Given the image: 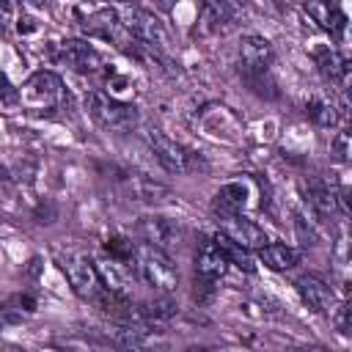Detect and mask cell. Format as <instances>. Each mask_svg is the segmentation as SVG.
<instances>
[{"label":"cell","mask_w":352,"mask_h":352,"mask_svg":"<svg viewBox=\"0 0 352 352\" xmlns=\"http://www.w3.org/2000/svg\"><path fill=\"white\" fill-rule=\"evenodd\" d=\"M294 286H297L302 302H305L311 311L324 314V316L333 314V308H336V294H333V289H330L322 278H316V275H302V278L294 280Z\"/></svg>","instance_id":"obj_10"},{"label":"cell","mask_w":352,"mask_h":352,"mask_svg":"<svg viewBox=\"0 0 352 352\" xmlns=\"http://www.w3.org/2000/svg\"><path fill=\"white\" fill-rule=\"evenodd\" d=\"M58 60L77 72H94L102 66V55L82 38H69V41L58 44Z\"/></svg>","instance_id":"obj_12"},{"label":"cell","mask_w":352,"mask_h":352,"mask_svg":"<svg viewBox=\"0 0 352 352\" xmlns=\"http://www.w3.org/2000/svg\"><path fill=\"white\" fill-rule=\"evenodd\" d=\"M333 314H336V327H338V333H349V305L344 302V305H338V308H333Z\"/></svg>","instance_id":"obj_26"},{"label":"cell","mask_w":352,"mask_h":352,"mask_svg":"<svg viewBox=\"0 0 352 352\" xmlns=\"http://www.w3.org/2000/svg\"><path fill=\"white\" fill-rule=\"evenodd\" d=\"M85 110L107 132H129L138 124V107L124 99H113L104 91H88Z\"/></svg>","instance_id":"obj_2"},{"label":"cell","mask_w":352,"mask_h":352,"mask_svg":"<svg viewBox=\"0 0 352 352\" xmlns=\"http://www.w3.org/2000/svg\"><path fill=\"white\" fill-rule=\"evenodd\" d=\"M129 264L135 267L138 278H140L148 289H154V292H160V294H170V292L179 286V270H176L173 258H170L165 250H160V248H154V245H148V242L135 245Z\"/></svg>","instance_id":"obj_1"},{"label":"cell","mask_w":352,"mask_h":352,"mask_svg":"<svg viewBox=\"0 0 352 352\" xmlns=\"http://www.w3.org/2000/svg\"><path fill=\"white\" fill-rule=\"evenodd\" d=\"M126 187H129V192L138 201H146V204H160V201L170 198V190L168 187H162V184H157V182H151L146 176H138V173H132L126 179Z\"/></svg>","instance_id":"obj_20"},{"label":"cell","mask_w":352,"mask_h":352,"mask_svg":"<svg viewBox=\"0 0 352 352\" xmlns=\"http://www.w3.org/2000/svg\"><path fill=\"white\" fill-rule=\"evenodd\" d=\"M192 297L198 305H206L212 297H214V280H206L201 275H195V289H192Z\"/></svg>","instance_id":"obj_25"},{"label":"cell","mask_w":352,"mask_h":352,"mask_svg":"<svg viewBox=\"0 0 352 352\" xmlns=\"http://www.w3.org/2000/svg\"><path fill=\"white\" fill-rule=\"evenodd\" d=\"M305 11H308V16H311L322 30H327L330 36H341L344 28H346L344 11H341L336 3H330V0H308V3H305Z\"/></svg>","instance_id":"obj_15"},{"label":"cell","mask_w":352,"mask_h":352,"mask_svg":"<svg viewBox=\"0 0 352 352\" xmlns=\"http://www.w3.org/2000/svg\"><path fill=\"white\" fill-rule=\"evenodd\" d=\"M16 319H19L16 314H11L8 308H0V330H3V327H6L8 322H16Z\"/></svg>","instance_id":"obj_29"},{"label":"cell","mask_w":352,"mask_h":352,"mask_svg":"<svg viewBox=\"0 0 352 352\" xmlns=\"http://www.w3.org/2000/svg\"><path fill=\"white\" fill-rule=\"evenodd\" d=\"M85 25H88V30H91V33H99V36L110 38V36H116V30L121 28V19H118V14H116V11L104 8V11L91 14Z\"/></svg>","instance_id":"obj_23"},{"label":"cell","mask_w":352,"mask_h":352,"mask_svg":"<svg viewBox=\"0 0 352 352\" xmlns=\"http://www.w3.org/2000/svg\"><path fill=\"white\" fill-rule=\"evenodd\" d=\"M138 236L160 250L168 253V248H179L182 239H184V228L170 220V217H162V214H146L138 220Z\"/></svg>","instance_id":"obj_5"},{"label":"cell","mask_w":352,"mask_h":352,"mask_svg":"<svg viewBox=\"0 0 352 352\" xmlns=\"http://www.w3.org/2000/svg\"><path fill=\"white\" fill-rule=\"evenodd\" d=\"M275 60V50L264 36H245L239 44V66L242 74H261L270 72V63Z\"/></svg>","instance_id":"obj_9"},{"label":"cell","mask_w":352,"mask_h":352,"mask_svg":"<svg viewBox=\"0 0 352 352\" xmlns=\"http://www.w3.org/2000/svg\"><path fill=\"white\" fill-rule=\"evenodd\" d=\"M236 16L234 0H201L198 11V36H217L223 33Z\"/></svg>","instance_id":"obj_8"},{"label":"cell","mask_w":352,"mask_h":352,"mask_svg":"<svg viewBox=\"0 0 352 352\" xmlns=\"http://www.w3.org/2000/svg\"><path fill=\"white\" fill-rule=\"evenodd\" d=\"M305 113H308V116H311V121H314V124H319V126H336V124H338L336 104H333V102H327V99H319V96L308 99V102H305Z\"/></svg>","instance_id":"obj_22"},{"label":"cell","mask_w":352,"mask_h":352,"mask_svg":"<svg viewBox=\"0 0 352 352\" xmlns=\"http://www.w3.org/2000/svg\"><path fill=\"white\" fill-rule=\"evenodd\" d=\"M96 272H99V280H102V289L113 292V294H121V297H129L132 292V278L129 272L124 270V261L118 258H96Z\"/></svg>","instance_id":"obj_14"},{"label":"cell","mask_w":352,"mask_h":352,"mask_svg":"<svg viewBox=\"0 0 352 352\" xmlns=\"http://www.w3.org/2000/svg\"><path fill=\"white\" fill-rule=\"evenodd\" d=\"M16 28H19V33H25V36H28V33H36V30H38L36 19H30V16H19V25H16Z\"/></svg>","instance_id":"obj_28"},{"label":"cell","mask_w":352,"mask_h":352,"mask_svg":"<svg viewBox=\"0 0 352 352\" xmlns=\"http://www.w3.org/2000/svg\"><path fill=\"white\" fill-rule=\"evenodd\" d=\"M308 201H311L314 212L322 214V217H333V214L338 212V198H336V190H330V187L314 184V187L308 190Z\"/></svg>","instance_id":"obj_21"},{"label":"cell","mask_w":352,"mask_h":352,"mask_svg":"<svg viewBox=\"0 0 352 352\" xmlns=\"http://www.w3.org/2000/svg\"><path fill=\"white\" fill-rule=\"evenodd\" d=\"M228 267L231 264L226 261V256L220 253V248L212 242V236L198 242V248H195V275L217 283L228 272Z\"/></svg>","instance_id":"obj_13"},{"label":"cell","mask_w":352,"mask_h":352,"mask_svg":"<svg viewBox=\"0 0 352 352\" xmlns=\"http://www.w3.org/2000/svg\"><path fill=\"white\" fill-rule=\"evenodd\" d=\"M258 258L272 272H286V270L300 264V250L286 245V242H267V245L258 248Z\"/></svg>","instance_id":"obj_17"},{"label":"cell","mask_w":352,"mask_h":352,"mask_svg":"<svg viewBox=\"0 0 352 352\" xmlns=\"http://www.w3.org/2000/svg\"><path fill=\"white\" fill-rule=\"evenodd\" d=\"M212 242L220 248V253L226 256V261H228V264H234V267H239V270H245V272H253V270H256L253 253H250L248 248H242L239 242H234L228 234L217 231V234H212Z\"/></svg>","instance_id":"obj_18"},{"label":"cell","mask_w":352,"mask_h":352,"mask_svg":"<svg viewBox=\"0 0 352 352\" xmlns=\"http://www.w3.org/2000/svg\"><path fill=\"white\" fill-rule=\"evenodd\" d=\"M316 66H319V72L324 74V80L346 85L349 63L344 60V55H341L338 50H333V47H330V50H319V52H316Z\"/></svg>","instance_id":"obj_19"},{"label":"cell","mask_w":352,"mask_h":352,"mask_svg":"<svg viewBox=\"0 0 352 352\" xmlns=\"http://www.w3.org/2000/svg\"><path fill=\"white\" fill-rule=\"evenodd\" d=\"M146 143H148V148L154 151L157 162H160L168 173H187V170H190V154H187L176 140H170L165 132L148 129V132H146Z\"/></svg>","instance_id":"obj_6"},{"label":"cell","mask_w":352,"mask_h":352,"mask_svg":"<svg viewBox=\"0 0 352 352\" xmlns=\"http://www.w3.org/2000/svg\"><path fill=\"white\" fill-rule=\"evenodd\" d=\"M333 157L338 160V162H349V157H352V138H349V132L346 129H341L336 138H333Z\"/></svg>","instance_id":"obj_24"},{"label":"cell","mask_w":352,"mask_h":352,"mask_svg":"<svg viewBox=\"0 0 352 352\" xmlns=\"http://www.w3.org/2000/svg\"><path fill=\"white\" fill-rule=\"evenodd\" d=\"M220 223H223V234H228L234 242H239L242 248H248V250H258L261 245H267L270 239H267V234H264V228L261 226H256L253 220H248L242 212L239 214H228V217H220Z\"/></svg>","instance_id":"obj_11"},{"label":"cell","mask_w":352,"mask_h":352,"mask_svg":"<svg viewBox=\"0 0 352 352\" xmlns=\"http://www.w3.org/2000/svg\"><path fill=\"white\" fill-rule=\"evenodd\" d=\"M124 25H126L140 41H146V44H151V47H165V44L170 41L168 28H165V25L160 22V16L151 14V11H143V8H126Z\"/></svg>","instance_id":"obj_7"},{"label":"cell","mask_w":352,"mask_h":352,"mask_svg":"<svg viewBox=\"0 0 352 352\" xmlns=\"http://www.w3.org/2000/svg\"><path fill=\"white\" fill-rule=\"evenodd\" d=\"M248 204V187L242 182H228L223 184L214 198H212V209L217 217H228V214H239Z\"/></svg>","instance_id":"obj_16"},{"label":"cell","mask_w":352,"mask_h":352,"mask_svg":"<svg viewBox=\"0 0 352 352\" xmlns=\"http://www.w3.org/2000/svg\"><path fill=\"white\" fill-rule=\"evenodd\" d=\"M0 102H16V88L3 72H0Z\"/></svg>","instance_id":"obj_27"},{"label":"cell","mask_w":352,"mask_h":352,"mask_svg":"<svg viewBox=\"0 0 352 352\" xmlns=\"http://www.w3.org/2000/svg\"><path fill=\"white\" fill-rule=\"evenodd\" d=\"M58 264H60L69 286L74 289V294H80L82 300H96V294L102 292V280H99L96 264L88 253H80V250L58 253Z\"/></svg>","instance_id":"obj_3"},{"label":"cell","mask_w":352,"mask_h":352,"mask_svg":"<svg viewBox=\"0 0 352 352\" xmlns=\"http://www.w3.org/2000/svg\"><path fill=\"white\" fill-rule=\"evenodd\" d=\"M63 99V82L55 72H36L22 88H16V102L30 110H52Z\"/></svg>","instance_id":"obj_4"}]
</instances>
